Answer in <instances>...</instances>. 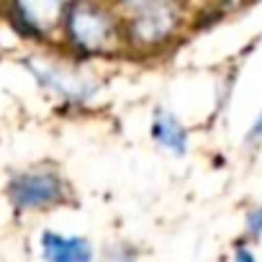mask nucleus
<instances>
[{
    "label": "nucleus",
    "mask_w": 262,
    "mask_h": 262,
    "mask_svg": "<svg viewBox=\"0 0 262 262\" xmlns=\"http://www.w3.org/2000/svg\"><path fill=\"white\" fill-rule=\"evenodd\" d=\"M24 67L41 93H47L49 98H54L67 108H88L103 93V82L93 72L82 70L77 62L26 57Z\"/></svg>",
    "instance_id": "obj_2"
},
{
    "label": "nucleus",
    "mask_w": 262,
    "mask_h": 262,
    "mask_svg": "<svg viewBox=\"0 0 262 262\" xmlns=\"http://www.w3.org/2000/svg\"><path fill=\"white\" fill-rule=\"evenodd\" d=\"M149 137L152 142L167 152L170 157H185L190 149V131L180 121V116L170 108H155L149 121Z\"/></svg>",
    "instance_id": "obj_7"
},
{
    "label": "nucleus",
    "mask_w": 262,
    "mask_h": 262,
    "mask_svg": "<svg viewBox=\"0 0 262 262\" xmlns=\"http://www.w3.org/2000/svg\"><path fill=\"white\" fill-rule=\"evenodd\" d=\"M185 24V0L137 13L123 18L126 29V47L128 52H142V54H157L165 52L183 31Z\"/></svg>",
    "instance_id": "obj_3"
},
{
    "label": "nucleus",
    "mask_w": 262,
    "mask_h": 262,
    "mask_svg": "<svg viewBox=\"0 0 262 262\" xmlns=\"http://www.w3.org/2000/svg\"><path fill=\"white\" fill-rule=\"evenodd\" d=\"M244 236L249 242L262 239V203H257L254 208L247 211V216H244Z\"/></svg>",
    "instance_id": "obj_9"
},
{
    "label": "nucleus",
    "mask_w": 262,
    "mask_h": 262,
    "mask_svg": "<svg viewBox=\"0 0 262 262\" xmlns=\"http://www.w3.org/2000/svg\"><path fill=\"white\" fill-rule=\"evenodd\" d=\"M252 242L247 239V242H236V247L231 249V259L234 262H254L257 259V252L249 247Z\"/></svg>",
    "instance_id": "obj_10"
},
{
    "label": "nucleus",
    "mask_w": 262,
    "mask_h": 262,
    "mask_svg": "<svg viewBox=\"0 0 262 262\" xmlns=\"http://www.w3.org/2000/svg\"><path fill=\"white\" fill-rule=\"evenodd\" d=\"M39 254L47 262H90L95 257V247L82 234L44 229L39 234Z\"/></svg>",
    "instance_id": "obj_6"
},
{
    "label": "nucleus",
    "mask_w": 262,
    "mask_h": 262,
    "mask_svg": "<svg viewBox=\"0 0 262 262\" xmlns=\"http://www.w3.org/2000/svg\"><path fill=\"white\" fill-rule=\"evenodd\" d=\"M262 142V111L254 116L249 131H247V144H259Z\"/></svg>",
    "instance_id": "obj_11"
},
{
    "label": "nucleus",
    "mask_w": 262,
    "mask_h": 262,
    "mask_svg": "<svg viewBox=\"0 0 262 262\" xmlns=\"http://www.w3.org/2000/svg\"><path fill=\"white\" fill-rule=\"evenodd\" d=\"M72 3L75 0H6V16L24 39L47 44L59 36Z\"/></svg>",
    "instance_id": "obj_5"
},
{
    "label": "nucleus",
    "mask_w": 262,
    "mask_h": 262,
    "mask_svg": "<svg viewBox=\"0 0 262 262\" xmlns=\"http://www.w3.org/2000/svg\"><path fill=\"white\" fill-rule=\"evenodd\" d=\"M6 195L18 213H39L62 206L70 198V185L54 167L41 165L13 172L6 185Z\"/></svg>",
    "instance_id": "obj_4"
},
{
    "label": "nucleus",
    "mask_w": 262,
    "mask_h": 262,
    "mask_svg": "<svg viewBox=\"0 0 262 262\" xmlns=\"http://www.w3.org/2000/svg\"><path fill=\"white\" fill-rule=\"evenodd\" d=\"M111 3L118 8V13L123 18H128V16H137V13H144V11H152V8L175 3V0H111Z\"/></svg>",
    "instance_id": "obj_8"
},
{
    "label": "nucleus",
    "mask_w": 262,
    "mask_h": 262,
    "mask_svg": "<svg viewBox=\"0 0 262 262\" xmlns=\"http://www.w3.org/2000/svg\"><path fill=\"white\" fill-rule=\"evenodd\" d=\"M59 39L80 62L116 57L128 49L123 16L111 0H75L64 16Z\"/></svg>",
    "instance_id": "obj_1"
}]
</instances>
